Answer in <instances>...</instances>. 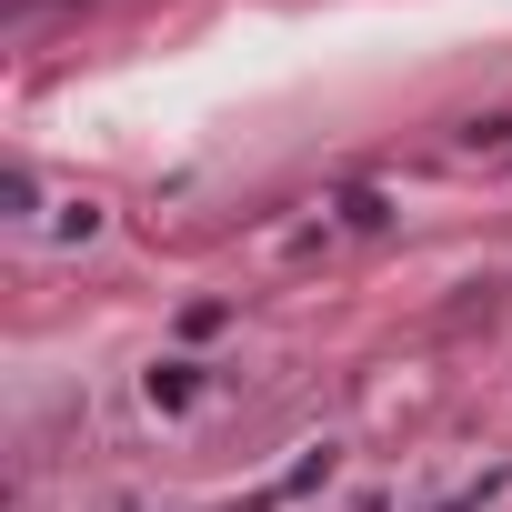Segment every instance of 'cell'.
<instances>
[{"label":"cell","instance_id":"obj_2","mask_svg":"<svg viewBox=\"0 0 512 512\" xmlns=\"http://www.w3.org/2000/svg\"><path fill=\"white\" fill-rule=\"evenodd\" d=\"M51 231H61V241H101V201H61Z\"/></svg>","mask_w":512,"mask_h":512},{"label":"cell","instance_id":"obj_3","mask_svg":"<svg viewBox=\"0 0 512 512\" xmlns=\"http://www.w3.org/2000/svg\"><path fill=\"white\" fill-rule=\"evenodd\" d=\"M462 141H472V151H512V121H472Z\"/></svg>","mask_w":512,"mask_h":512},{"label":"cell","instance_id":"obj_1","mask_svg":"<svg viewBox=\"0 0 512 512\" xmlns=\"http://www.w3.org/2000/svg\"><path fill=\"white\" fill-rule=\"evenodd\" d=\"M141 402H151V412H191V402H201V362H151V372H141Z\"/></svg>","mask_w":512,"mask_h":512}]
</instances>
